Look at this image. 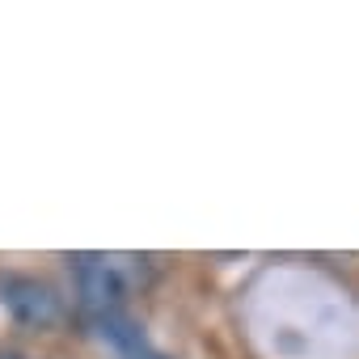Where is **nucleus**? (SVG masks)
<instances>
[{"instance_id": "nucleus-3", "label": "nucleus", "mask_w": 359, "mask_h": 359, "mask_svg": "<svg viewBox=\"0 0 359 359\" xmlns=\"http://www.w3.org/2000/svg\"><path fill=\"white\" fill-rule=\"evenodd\" d=\"M89 330H93V338H97L114 359H169V355L144 334V325H140L135 317H127L123 309H118V313L89 317Z\"/></svg>"}, {"instance_id": "nucleus-2", "label": "nucleus", "mask_w": 359, "mask_h": 359, "mask_svg": "<svg viewBox=\"0 0 359 359\" xmlns=\"http://www.w3.org/2000/svg\"><path fill=\"white\" fill-rule=\"evenodd\" d=\"M0 304L13 313L18 325H30V330H51L64 317L60 292L30 275H0Z\"/></svg>"}, {"instance_id": "nucleus-1", "label": "nucleus", "mask_w": 359, "mask_h": 359, "mask_svg": "<svg viewBox=\"0 0 359 359\" xmlns=\"http://www.w3.org/2000/svg\"><path fill=\"white\" fill-rule=\"evenodd\" d=\"M72 283H76V300L85 317H102V313H118L123 300L131 296V287L144 275L148 258H131V254H72Z\"/></svg>"}]
</instances>
